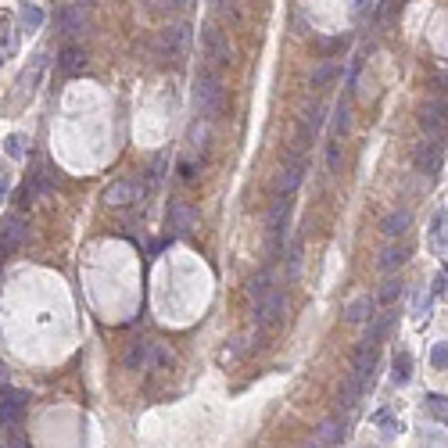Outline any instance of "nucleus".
Segmentation results:
<instances>
[{"instance_id":"1","label":"nucleus","mask_w":448,"mask_h":448,"mask_svg":"<svg viewBox=\"0 0 448 448\" xmlns=\"http://www.w3.org/2000/svg\"><path fill=\"white\" fill-rule=\"evenodd\" d=\"M222 97H226L222 79H219L212 69H201V72L194 75V111H198L204 122H212L219 111H222Z\"/></svg>"},{"instance_id":"36","label":"nucleus","mask_w":448,"mask_h":448,"mask_svg":"<svg viewBox=\"0 0 448 448\" xmlns=\"http://www.w3.org/2000/svg\"><path fill=\"white\" fill-rule=\"evenodd\" d=\"M323 441H327V445H333V441H341V423H338V420H330V423H323Z\"/></svg>"},{"instance_id":"35","label":"nucleus","mask_w":448,"mask_h":448,"mask_svg":"<svg viewBox=\"0 0 448 448\" xmlns=\"http://www.w3.org/2000/svg\"><path fill=\"white\" fill-rule=\"evenodd\" d=\"M348 43H351V36L341 33V36H333V40H323V51H327V54H338V51H344Z\"/></svg>"},{"instance_id":"33","label":"nucleus","mask_w":448,"mask_h":448,"mask_svg":"<svg viewBox=\"0 0 448 448\" xmlns=\"http://www.w3.org/2000/svg\"><path fill=\"white\" fill-rule=\"evenodd\" d=\"M0 51H4V54L14 51V33H11V19H8V14L0 19Z\"/></svg>"},{"instance_id":"25","label":"nucleus","mask_w":448,"mask_h":448,"mask_svg":"<svg viewBox=\"0 0 448 448\" xmlns=\"http://www.w3.org/2000/svg\"><path fill=\"white\" fill-rule=\"evenodd\" d=\"M301 255H305V237H294L291 251H287V280H298L301 276Z\"/></svg>"},{"instance_id":"6","label":"nucleus","mask_w":448,"mask_h":448,"mask_svg":"<svg viewBox=\"0 0 448 448\" xmlns=\"http://www.w3.org/2000/svg\"><path fill=\"white\" fill-rule=\"evenodd\" d=\"M283 309H287V294L280 291V287H273L269 298H262L259 305H255V323H259L262 330H273L283 319Z\"/></svg>"},{"instance_id":"2","label":"nucleus","mask_w":448,"mask_h":448,"mask_svg":"<svg viewBox=\"0 0 448 448\" xmlns=\"http://www.w3.org/2000/svg\"><path fill=\"white\" fill-rule=\"evenodd\" d=\"M169 362H172V355L165 351L162 341H133L130 351H126V366H130L133 373H154Z\"/></svg>"},{"instance_id":"18","label":"nucleus","mask_w":448,"mask_h":448,"mask_svg":"<svg viewBox=\"0 0 448 448\" xmlns=\"http://www.w3.org/2000/svg\"><path fill=\"white\" fill-rule=\"evenodd\" d=\"M58 183H61V172L54 165H40L33 172V183H29V187L36 190V198H43V194H51V190H58Z\"/></svg>"},{"instance_id":"28","label":"nucleus","mask_w":448,"mask_h":448,"mask_svg":"<svg viewBox=\"0 0 448 448\" xmlns=\"http://www.w3.org/2000/svg\"><path fill=\"white\" fill-rule=\"evenodd\" d=\"M338 72H341V65H333V61L319 65L316 75H312V86H327V83H333V79H338Z\"/></svg>"},{"instance_id":"10","label":"nucleus","mask_w":448,"mask_h":448,"mask_svg":"<svg viewBox=\"0 0 448 448\" xmlns=\"http://www.w3.org/2000/svg\"><path fill=\"white\" fill-rule=\"evenodd\" d=\"M416 169H420L423 176H430L434 180V172H438V158H441V140H423V143H416Z\"/></svg>"},{"instance_id":"12","label":"nucleus","mask_w":448,"mask_h":448,"mask_svg":"<svg viewBox=\"0 0 448 448\" xmlns=\"http://www.w3.org/2000/svg\"><path fill=\"white\" fill-rule=\"evenodd\" d=\"M86 11L79 8V4H65L58 11V33H65V36H75V33H83L86 29Z\"/></svg>"},{"instance_id":"11","label":"nucleus","mask_w":448,"mask_h":448,"mask_svg":"<svg viewBox=\"0 0 448 448\" xmlns=\"http://www.w3.org/2000/svg\"><path fill=\"white\" fill-rule=\"evenodd\" d=\"M323 122H327V119H323V108H319V104H309L305 115H301V126H298V140H301L298 148H309V143L316 140V133L323 130Z\"/></svg>"},{"instance_id":"7","label":"nucleus","mask_w":448,"mask_h":448,"mask_svg":"<svg viewBox=\"0 0 448 448\" xmlns=\"http://www.w3.org/2000/svg\"><path fill=\"white\" fill-rule=\"evenodd\" d=\"M201 47H204V58L212 65H230V40L222 36V29L215 25H201Z\"/></svg>"},{"instance_id":"16","label":"nucleus","mask_w":448,"mask_h":448,"mask_svg":"<svg viewBox=\"0 0 448 448\" xmlns=\"http://www.w3.org/2000/svg\"><path fill=\"white\" fill-rule=\"evenodd\" d=\"M86 69V51L83 47H75V43H69L65 51L58 54V72H65V75H79Z\"/></svg>"},{"instance_id":"15","label":"nucleus","mask_w":448,"mask_h":448,"mask_svg":"<svg viewBox=\"0 0 448 448\" xmlns=\"http://www.w3.org/2000/svg\"><path fill=\"white\" fill-rule=\"evenodd\" d=\"M169 226L176 237H190V230H194V212L183 204V201H172L169 204Z\"/></svg>"},{"instance_id":"14","label":"nucleus","mask_w":448,"mask_h":448,"mask_svg":"<svg viewBox=\"0 0 448 448\" xmlns=\"http://www.w3.org/2000/svg\"><path fill=\"white\" fill-rule=\"evenodd\" d=\"M377 312V298L373 294H362L355 301H348L344 305V323H370Z\"/></svg>"},{"instance_id":"39","label":"nucleus","mask_w":448,"mask_h":448,"mask_svg":"<svg viewBox=\"0 0 448 448\" xmlns=\"http://www.w3.org/2000/svg\"><path fill=\"white\" fill-rule=\"evenodd\" d=\"M169 4H172V8H187V4H190V0H169Z\"/></svg>"},{"instance_id":"37","label":"nucleus","mask_w":448,"mask_h":448,"mask_svg":"<svg viewBox=\"0 0 448 448\" xmlns=\"http://www.w3.org/2000/svg\"><path fill=\"white\" fill-rule=\"evenodd\" d=\"M194 169H198L194 162H180V176H183V180H194V176H198Z\"/></svg>"},{"instance_id":"23","label":"nucleus","mask_w":448,"mask_h":448,"mask_svg":"<svg viewBox=\"0 0 448 448\" xmlns=\"http://www.w3.org/2000/svg\"><path fill=\"white\" fill-rule=\"evenodd\" d=\"M187 40H190V29L187 25H172V29H165V36H162V51L165 54H180L187 47Z\"/></svg>"},{"instance_id":"5","label":"nucleus","mask_w":448,"mask_h":448,"mask_svg":"<svg viewBox=\"0 0 448 448\" xmlns=\"http://www.w3.org/2000/svg\"><path fill=\"white\" fill-rule=\"evenodd\" d=\"M25 402H29L25 391L0 384V427H4V430H19L22 412H25Z\"/></svg>"},{"instance_id":"31","label":"nucleus","mask_w":448,"mask_h":448,"mask_svg":"<svg viewBox=\"0 0 448 448\" xmlns=\"http://www.w3.org/2000/svg\"><path fill=\"white\" fill-rule=\"evenodd\" d=\"M430 366L434 370H448V341H438L430 348Z\"/></svg>"},{"instance_id":"13","label":"nucleus","mask_w":448,"mask_h":448,"mask_svg":"<svg viewBox=\"0 0 448 448\" xmlns=\"http://www.w3.org/2000/svg\"><path fill=\"white\" fill-rule=\"evenodd\" d=\"M409 226H412V215L405 212V208H394V212L384 215L380 233H384V237H391V241H402V237L409 233Z\"/></svg>"},{"instance_id":"32","label":"nucleus","mask_w":448,"mask_h":448,"mask_svg":"<svg viewBox=\"0 0 448 448\" xmlns=\"http://www.w3.org/2000/svg\"><path fill=\"white\" fill-rule=\"evenodd\" d=\"M327 169L330 172H341V140L338 137L327 143Z\"/></svg>"},{"instance_id":"9","label":"nucleus","mask_w":448,"mask_h":448,"mask_svg":"<svg viewBox=\"0 0 448 448\" xmlns=\"http://www.w3.org/2000/svg\"><path fill=\"white\" fill-rule=\"evenodd\" d=\"M25 233H29L25 219H22V215H8L4 226H0V259H8V255L19 251L22 241H25Z\"/></svg>"},{"instance_id":"38","label":"nucleus","mask_w":448,"mask_h":448,"mask_svg":"<svg viewBox=\"0 0 448 448\" xmlns=\"http://www.w3.org/2000/svg\"><path fill=\"white\" fill-rule=\"evenodd\" d=\"M4 194H8V176L0 172V201H4Z\"/></svg>"},{"instance_id":"24","label":"nucleus","mask_w":448,"mask_h":448,"mask_svg":"<svg viewBox=\"0 0 448 448\" xmlns=\"http://www.w3.org/2000/svg\"><path fill=\"white\" fill-rule=\"evenodd\" d=\"M362 391H366L362 384H359L355 377H348V380L341 384V388H338V409H341V412H348L351 405L359 402V394H362Z\"/></svg>"},{"instance_id":"21","label":"nucleus","mask_w":448,"mask_h":448,"mask_svg":"<svg viewBox=\"0 0 448 448\" xmlns=\"http://www.w3.org/2000/svg\"><path fill=\"white\" fill-rule=\"evenodd\" d=\"M19 25H22V33H36V29L43 25V8L33 4V0H22V8H19Z\"/></svg>"},{"instance_id":"30","label":"nucleus","mask_w":448,"mask_h":448,"mask_svg":"<svg viewBox=\"0 0 448 448\" xmlns=\"http://www.w3.org/2000/svg\"><path fill=\"white\" fill-rule=\"evenodd\" d=\"M398 294H402V280H388V283L380 287L377 301H380V305H391V301H398Z\"/></svg>"},{"instance_id":"17","label":"nucleus","mask_w":448,"mask_h":448,"mask_svg":"<svg viewBox=\"0 0 448 448\" xmlns=\"http://www.w3.org/2000/svg\"><path fill=\"white\" fill-rule=\"evenodd\" d=\"M398 323V312L394 309H388V312H380V316H373V323H370V330H366V338L362 341H370V344H380L384 338L391 333V327Z\"/></svg>"},{"instance_id":"22","label":"nucleus","mask_w":448,"mask_h":448,"mask_svg":"<svg viewBox=\"0 0 448 448\" xmlns=\"http://www.w3.org/2000/svg\"><path fill=\"white\" fill-rule=\"evenodd\" d=\"M351 101H355V97L344 93V97L338 101V111H333V137H338V140L351 130Z\"/></svg>"},{"instance_id":"27","label":"nucleus","mask_w":448,"mask_h":448,"mask_svg":"<svg viewBox=\"0 0 448 448\" xmlns=\"http://www.w3.org/2000/svg\"><path fill=\"white\" fill-rule=\"evenodd\" d=\"M269 291H273V280H269V269H262V273L251 280V287H248V298H251V305H259L262 298H269Z\"/></svg>"},{"instance_id":"40","label":"nucleus","mask_w":448,"mask_h":448,"mask_svg":"<svg viewBox=\"0 0 448 448\" xmlns=\"http://www.w3.org/2000/svg\"><path fill=\"white\" fill-rule=\"evenodd\" d=\"M0 61H4V51H0Z\"/></svg>"},{"instance_id":"41","label":"nucleus","mask_w":448,"mask_h":448,"mask_svg":"<svg viewBox=\"0 0 448 448\" xmlns=\"http://www.w3.org/2000/svg\"><path fill=\"white\" fill-rule=\"evenodd\" d=\"M309 448H319V445H309Z\"/></svg>"},{"instance_id":"20","label":"nucleus","mask_w":448,"mask_h":448,"mask_svg":"<svg viewBox=\"0 0 448 448\" xmlns=\"http://www.w3.org/2000/svg\"><path fill=\"white\" fill-rule=\"evenodd\" d=\"M405 259H409V248L402 241H394L391 248H384V255H380V273H394V269H402Z\"/></svg>"},{"instance_id":"26","label":"nucleus","mask_w":448,"mask_h":448,"mask_svg":"<svg viewBox=\"0 0 448 448\" xmlns=\"http://www.w3.org/2000/svg\"><path fill=\"white\" fill-rule=\"evenodd\" d=\"M391 380H394V384H409V380H412V355H409V351H394V359H391Z\"/></svg>"},{"instance_id":"19","label":"nucleus","mask_w":448,"mask_h":448,"mask_svg":"<svg viewBox=\"0 0 448 448\" xmlns=\"http://www.w3.org/2000/svg\"><path fill=\"white\" fill-rule=\"evenodd\" d=\"M104 201H108L111 208H126L130 201H137V187H133L130 180H119V183H111V187L104 190Z\"/></svg>"},{"instance_id":"8","label":"nucleus","mask_w":448,"mask_h":448,"mask_svg":"<svg viewBox=\"0 0 448 448\" xmlns=\"http://www.w3.org/2000/svg\"><path fill=\"white\" fill-rule=\"evenodd\" d=\"M377 348L380 344H370V341H359V348H355V359H351V377H355L362 388L373 380V373H377Z\"/></svg>"},{"instance_id":"3","label":"nucleus","mask_w":448,"mask_h":448,"mask_svg":"<svg viewBox=\"0 0 448 448\" xmlns=\"http://www.w3.org/2000/svg\"><path fill=\"white\" fill-rule=\"evenodd\" d=\"M291 194H276L273 208H269V255L273 259H280L283 251V241H287V226H291Z\"/></svg>"},{"instance_id":"29","label":"nucleus","mask_w":448,"mask_h":448,"mask_svg":"<svg viewBox=\"0 0 448 448\" xmlns=\"http://www.w3.org/2000/svg\"><path fill=\"white\" fill-rule=\"evenodd\" d=\"M25 143H29V140H25L22 133H11V137L4 140V151L14 158V162H22V158H25Z\"/></svg>"},{"instance_id":"34","label":"nucleus","mask_w":448,"mask_h":448,"mask_svg":"<svg viewBox=\"0 0 448 448\" xmlns=\"http://www.w3.org/2000/svg\"><path fill=\"white\" fill-rule=\"evenodd\" d=\"M427 405L434 416H441V420H448V398L445 394H427Z\"/></svg>"},{"instance_id":"4","label":"nucleus","mask_w":448,"mask_h":448,"mask_svg":"<svg viewBox=\"0 0 448 448\" xmlns=\"http://www.w3.org/2000/svg\"><path fill=\"white\" fill-rule=\"evenodd\" d=\"M416 122H420V130L430 137V140H445V130H448V104L441 97H430L420 104L416 111Z\"/></svg>"}]
</instances>
